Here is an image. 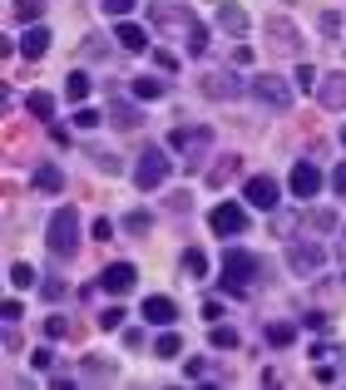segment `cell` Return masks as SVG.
<instances>
[{"mask_svg": "<svg viewBox=\"0 0 346 390\" xmlns=\"http://www.w3.org/2000/svg\"><path fill=\"white\" fill-rule=\"evenodd\" d=\"M218 25H223L228 35H242L252 20H247V10H242V5H218Z\"/></svg>", "mask_w": 346, "mask_h": 390, "instance_id": "cell-15", "label": "cell"}, {"mask_svg": "<svg viewBox=\"0 0 346 390\" xmlns=\"http://www.w3.org/2000/svg\"><path fill=\"white\" fill-rule=\"evenodd\" d=\"M267 35L282 40L277 50H297V30H292V20H277V15H272V20H267Z\"/></svg>", "mask_w": 346, "mask_h": 390, "instance_id": "cell-17", "label": "cell"}, {"mask_svg": "<svg viewBox=\"0 0 346 390\" xmlns=\"http://www.w3.org/2000/svg\"><path fill=\"white\" fill-rule=\"evenodd\" d=\"M208 143H213V129H193V124H178V129L168 134V148H178V153H193V158H198Z\"/></svg>", "mask_w": 346, "mask_h": 390, "instance_id": "cell-7", "label": "cell"}, {"mask_svg": "<svg viewBox=\"0 0 346 390\" xmlns=\"http://www.w3.org/2000/svg\"><path fill=\"white\" fill-rule=\"evenodd\" d=\"M85 371H90V376H99V381H104V376H114V371L104 366V356H90V366H85Z\"/></svg>", "mask_w": 346, "mask_h": 390, "instance_id": "cell-42", "label": "cell"}, {"mask_svg": "<svg viewBox=\"0 0 346 390\" xmlns=\"http://www.w3.org/2000/svg\"><path fill=\"white\" fill-rule=\"evenodd\" d=\"M332 188H337V193L346 197V163H342V168H337V173H332Z\"/></svg>", "mask_w": 346, "mask_h": 390, "instance_id": "cell-46", "label": "cell"}, {"mask_svg": "<svg viewBox=\"0 0 346 390\" xmlns=\"http://www.w3.org/2000/svg\"><path fill=\"white\" fill-rule=\"evenodd\" d=\"M90 232H94V242H109V237H114V222H109V217H99Z\"/></svg>", "mask_w": 346, "mask_h": 390, "instance_id": "cell-41", "label": "cell"}, {"mask_svg": "<svg viewBox=\"0 0 346 390\" xmlns=\"http://www.w3.org/2000/svg\"><path fill=\"white\" fill-rule=\"evenodd\" d=\"M237 341H242V336H237L232 326H213V346H218V351H237Z\"/></svg>", "mask_w": 346, "mask_h": 390, "instance_id": "cell-27", "label": "cell"}, {"mask_svg": "<svg viewBox=\"0 0 346 390\" xmlns=\"http://www.w3.org/2000/svg\"><path fill=\"white\" fill-rule=\"evenodd\" d=\"M208 227H213L218 237H242V232H247V207H237V202H218V207L208 212Z\"/></svg>", "mask_w": 346, "mask_h": 390, "instance_id": "cell-4", "label": "cell"}, {"mask_svg": "<svg viewBox=\"0 0 346 390\" xmlns=\"http://www.w3.org/2000/svg\"><path fill=\"white\" fill-rule=\"evenodd\" d=\"M257 277V257L247 247H228L223 252V292L228 296H242V287Z\"/></svg>", "mask_w": 346, "mask_h": 390, "instance_id": "cell-2", "label": "cell"}, {"mask_svg": "<svg viewBox=\"0 0 346 390\" xmlns=\"http://www.w3.org/2000/svg\"><path fill=\"white\" fill-rule=\"evenodd\" d=\"M287 188H292V197H317L322 193V168L317 163H292V178H287Z\"/></svg>", "mask_w": 346, "mask_h": 390, "instance_id": "cell-8", "label": "cell"}, {"mask_svg": "<svg viewBox=\"0 0 346 390\" xmlns=\"http://www.w3.org/2000/svg\"><path fill=\"white\" fill-rule=\"evenodd\" d=\"M30 366H35V371H50V366H55V356H50V346H35V356H30Z\"/></svg>", "mask_w": 346, "mask_h": 390, "instance_id": "cell-38", "label": "cell"}, {"mask_svg": "<svg viewBox=\"0 0 346 390\" xmlns=\"http://www.w3.org/2000/svg\"><path fill=\"white\" fill-rule=\"evenodd\" d=\"M124 227H129V232H148V227H153V217H148V212H129V217H124Z\"/></svg>", "mask_w": 346, "mask_h": 390, "instance_id": "cell-32", "label": "cell"}, {"mask_svg": "<svg viewBox=\"0 0 346 390\" xmlns=\"http://www.w3.org/2000/svg\"><path fill=\"white\" fill-rule=\"evenodd\" d=\"M317 104H327V109H346V70L327 75V80L317 85Z\"/></svg>", "mask_w": 346, "mask_h": 390, "instance_id": "cell-11", "label": "cell"}, {"mask_svg": "<svg viewBox=\"0 0 346 390\" xmlns=\"http://www.w3.org/2000/svg\"><path fill=\"white\" fill-rule=\"evenodd\" d=\"M124 321H129V316H124V306H109V311L99 316V326H104V331H119Z\"/></svg>", "mask_w": 346, "mask_h": 390, "instance_id": "cell-31", "label": "cell"}, {"mask_svg": "<svg viewBox=\"0 0 346 390\" xmlns=\"http://www.w3.org/2000/svg\"><path fill=\"white\" fill-rule=\"evenodd\" d=\"M183 267H188L193 277H203V272H208V257H203L198 247H188V252H183Z\"/></svg>", "mask_w": 346, "mask_h": 390, "instance_id": "cell-30", "label": "cell"}, {"mask_svg": "<svg viewBox=\"0 0 346 390\" xmlns=\"http://www.w3.org/2000/svg\"><path fill=\"white\" fill-rule=\"evenodd\" d=\"M168 173H173L168 148H148V153L139 158V168H134V183H139L144 193H153V188H163V183H168Z\"/></svg>", "mask_w": 346, "mask_h": 390, "instance_id": "cell-3", "label": "cell"}, {"mask_svg": "<svg viewBox=\"0 0 346 390\" xmlns=\"http://www.w3.org/2000/svg\"><path fill=\"white\" fill-rule=\"evenodd\" d=\"M134 282H139L134 262H114V267H104V277H99V287H104L109 296H129L134 292Z\"/></svg>", "mask_w": 346, "mask_h": 390, "instance_id": "cell-9", "label": "cell"}, {"mask_svg": "<svg viewBox=\"0 0 346 390\" xmlns=\"http://www.w3.org/2000/svg\"><path fill=\"white\" fill-rule=\"evenodd\" d=\"M10 287H20V292H25V287H40V282H35V267H30V262H15V267H10Z\"/></svg>", "mask_w": 346, "mask_h": 390, "instance_id": "cell-24", "label": "cell"}, {"mask_svg": "<svg viewBox=\"0 0 346 390\" xmlns=\"http://www.w3.org/2000/svg\"><path fill=\"white\" fill-rule=\"evenodd\" d=\"M0 316H5V321H20V301H15V296H10V301H5V306H0Z\"/></svg>", "mask_w": 346, "mask_h": 390, "instance_id": "cell-45", "label": "cell"}, {"mask_svg": "<svg viewBox=\"0 0 346 390\" xmlns=\"http://www.w3.org/2000/svg\"><path fill=\"white\" fill-rule=\"evenodd\" d=\"M134 94L139 99H163L168 94V85H163L158 75H144V80H134Z\"/></svg>", "mask_w": 346, "mask_h": 390, "instance_id": "cell-21", "label": "cell"}, {"mask_svg": "<svg viewBox=\"0 0 346 390\" xmlns=\"http://www.w3.org/2000/svg\"><path fill=\"white\" fill-rule=\"evenodd\" d=\"M158 70H163V75H173V70H178V55H168V50H158Z\"/></svg>", "mask_w": 346, "mask_h": 390, "instance_id": "cell-44", "label": "cell"}, {"mask_svg": "<svg viewBox=\"0 0 346 390\" xmlns=\"http://www.w3.org/2000/svg\"><path fill=\"white\" fill-rule=\"evenodd\" d=\"M90 90H94V85H90V75H85V70H75V75L65 80V94L75 99V104H85V99H90Z\"/></svg>", "mask_w": 346, "mask_h": 390, "instance_id": "cell-20", "label": "cell"}, {"mask_svg": "<svg viewBox=\"0 0 346 390\" xmlns=\"http://www.w3.org/2000/svg\"><path fill=\"white\" fill-rule=\"evenodd\" d=\"M203 50H208V25L193 20V25H188V55H203Z\"/></svg>", "mask_w": 346, "mask_h": 390, "instance_id": "cell-26", "label": "cell"}, {"mask_svg": "<svg viewBox=\"0 0 346 390\" xmlns=\"http://www.w3.org/2000/svg\"><path fill=\"white\" fill-rule=\"evenodd\" d=\"M252 94L262 99V104H277V109H287V104H292L287 80H277V75H257V80H252Z\"/></svg>", "mask_w": 346, "mask_h": 390, "instance_id": "cell-10", "label": "cell"}, {"mask_svg": "<svg viewBox=\"0 0 346 390\" xmlns=\"http://www.w3.org/2000/svg\"><path fill=\"white\" fill-rule=\"evenodd\" d=\"M232 65H237V70L252 65V50H247V45H232Z\"/></svg>", "mask_w": 346, "mask_h": 390, "instance_id": "cell-43", "label": "cell"}, {"mask_svg": "<svg viewBox=\"0 0 346 390\" xmlns=\"http://www.w3.org/2000/svg\"><path fill=\"white\" fill-rule=\"evenodd\" d=\"M114 40L129 50V55H144V50H148V30H144V25H134V20H119Z\"/></svg>", "mask_w": 346, "mask_h": 390, "instance_id": "cell-12", "label": "cell"}, {"mask_svg": "<svg viewBox=\"0 0 346 390\" xmlns=\"http://www.w3.org/2000/svg\"><path fill=\"white\" fill-rule=\"evenodd\" d=\"M317 25H322V35H337V30H342V15H337V10H322Z\"/></svg>", "mask_w": 346, "mask_h": 390, "instance_id": "cell-35", "label": "cell"}, {"mask_svg": "<svg viewBox=\"0 0 346 390\" xmlns=\"http://www.w3.org/2000/svg\"><path fill=\"white\" fill-rule=\"evenodd\" d=\"M134 10V0H104V15H114V20H124Z\"/></svg>", "mask_w": 346, "mask_h": 390, "instance_id": "cell-40", "label": "cell"}, {"mask_svg": "<svg viewBox=\"0 0 346 390\" xmlns=\"http://www.w3.org/2000/svg\"><path fill=\"white\" fill-rule=\"evenodd\" d=\"M277 197H282V188H277V178H267V173H252L247 188H242V202H252V207H262V212H272Z\"/></svg>", "mask_w": 346, "mask_h": 390, "instance_id": "cell-6", "label": "cell"}, {"mask_svg": "<svg viewBox=\"0 0 346 390\" xmlns=\"http://www.w3.org/2000/svg\"><path fill=\"white\" fill-rule=\"evenodd\" d=\"M40 296H45V301H60V296H65V282H60V277H45Z\"/></svg>", "mask_w": 346, "mask_h": 390, "instance_id": "cell-34", "label": "cell"}, {"mask_svg": "<svg viewBox=\"0 0 346 390\" xmlns=\"http://www.w3.org/2000/svg\"><path fill=\"white\" fill-rule=\"evenodd\" d=\"M25 109H30L35 119H50V114H55V94H45V90H35V94L25 99Z\"/></svg>", "mask_w": 346, "mask_h": 390, "instance_id": "cell-23", "label": "cell"}, {"mask_svg": "<svg viewBox=\"0 0 346 390\" xmlns=\"http://www.w3.org/2000/svg\"><path fill=\"white\" fill-rule=\"evenodd\" d=\"M40 15V0H15V20H35Z\"/></svg>", "mask_w": 346, "mask_h": 390, "instance_id": "cell-39", "label": "cell"}, {"mask_svg": "<svg viewBox=\"0 0 346 390\" xmlns=\"http://www.w3.org/2000/svg\"><path fill=\"white\" fill-rule=\"evenodd\" d=\"M45 242H50L55 257H70L80 247V212L75 207H55L50 212V227H45Z\"/></svg>", "mask_w": 346, "mask_h": 390, "instance_id": "cell-1", "label": "cell"}, {"mask_svg": "<svg viewBox=\"0 0 346 390\" xmlns=\"http://www.w3.org/2000/svg\"><path fill=\"white\" fill-rule=\"evenodd\" d=\"M144 321H153V326H168V321H178V306H173L168 296H148V301H144Z\"/></svg>", "mask_w": 346, "mask_h": 390, "instance_id": "cell-13", "label": "cell"}, {"mask_svg": "<svg viewBox=\"0 0 346 390\" xmlns=\"http://www.w3.org/2000/svg\"><path fill=\"white\" fill-rule=\"evenodd\" d=\"M302 326H307V331H317V336H327V331H332V321H327V316H322V311H312V316H307V321H302Z\"/></svg>", "mask_w": 346, "mask_h": 390, "instance_id": "cell-37", "label": "cell"}, {"mask_svg": "<svg viewBox=\"0 0 346 390\" xmlns=\"http://www.w3.org/2000/svg\"><path fill=\"white\" fill-rule=\"evenodd\" d=\"M153 351H158L163 361H173V356H183V336H178V331H158V341H153Z\"/></svg>", "mask_w": 346, "mask_h": 390, "instance_id": "cell-19", "label": "cell"}, {"mask_svg": "<svg viewBox=\"0 0 346 390\" xmlns=\"http://www.w3.org/2000/svg\"><path fill=\"white\" fill-rule=\"evenodd\" d=\"M237 90H242V85H232L228 75H208V80H203V94L208 99H232Z\"/></svg>", "mask_w": 346, "mask_h": 390, "instance_id": "cell-18", "label": "cell"}, {"mask_svg": "<svg viewBox=\"0 0 346 390\" xmlns=\"http://www.w3.org/2000/svg\"><path fill=\"white\" fill-rule=\"evenodd\" d=\"M45 50H50V30H45V25H30L25 40H20V55H25V60H40Z\"/></svg>", "mask_w": 346, "mask_h": 390, "instance_id": "cell-14", "label": "cell"}, {"mask_svg": "<svg viewBox=\"0 0 346 390\" xmlns=\"http://www.w3.org/2000/svg\"><path fill=\"white\" fill-rule=\"evenodd\" d=\"M232 163H237V153H228V158H218V168L208 173V183H213V188H218V183H228V178H232Z\"/></svg>", "mask_w": 346, "mask_h": 390, "instance_id": "cell-28", "label": "cell"}, {"mask_svg": "<svg viewBox=\"0 0 346 390\" xmlns=\"http://www.w3.org/2000/svg\"><path fill=\"white\" fill-rule=\"evenodd\" d=\"M114 124H119V129H139V124H144V114H139V109H129V104H119V99H114Z\"/></svg>", "mask_w": 346, "mask_h": 390, "instance_id": "cell-25", "label": "cell"}, {"mask_svg": "<svg viewBox=\"0 0 346 390\" xmlns=\"http://www.w3.org/2000/svg\"><path fill=\"white\" fill-rule=\"evenodd\" d=\"M75 124H80V129H99V114H94V109H80V104H75Z\"/></svg>", "mask_w": 346, "mask_h": 390, "instance_id": "cell-36", "label": "cell"}, {"mask_svg": "<svg viewBox=\"0 0 346 390\" xmlns=\"http://www.w3.org/2000/svg\"><path fill=\"white\" fill-rule=\"evenodd\" d=\"M287 262H292L297 277H312V272L327 267V252H322L317 242H292V247H287Z\"/></svg>", "mask_w": 346, "mask_h": 390, "instance_id": "cell-5", "label": "cell"}, {"mask_svg": "<svg viewBox=\"0 0 346 390\" xmlns=\"http://www.w3.org/2000/svg\"><path fill=\"white\" fill-rule=\"evenodd\" d=\"M45 336H50V341L70 336V321H65V316H50V321H45Z\"/></svg>", "mask_w": 346, "mask_h": 390, "instance_id": "cell-33", "label": "cell"}, {"mask_svg": "<svg viewBox=\"0 0 346 390\" xmlns=\"http://www.w3.org/2000/svg\"><path fill=\"white\" fill-rule=\"evenodd\" d=\"M317 85H322V80H317V70H312V65H297V90L317 94Z\"/></svg>", "mask_w": 346, "mask_h": 390, "instance_id": "cell-29", "label": "cell"}, {"mask_svg": "<svg viewBox=\"0 0 346 390\" xmlns=\"http://www.w3.org/2000/svg\"><path fill=\"white\" fill-rule=\"evenodd\" d=\"M292 341H297V326L292 321H272L267 326V346H292Z\"/></svg>", "mask_w": 346, "mask_h": 390, "instance_id": "cell-22", "label": "cell"}, {"mask_svg": "<svg viewBox=\"0 0 346 390\" xmlns=\"http://www.w3.org/2000/svg\"><path fill=\"white\" fill-rule=\"evenodd\" d=\"M35 188H40V193H60V188H65V173H60L55 163H40V168H35Z\"/></svg>", "mask_w": 346, "mask_h": 390, "instance_id": "cell-16", "label": "cell"}, {"mask_svg": "<svg viewBox=\"0 0 346 390\" xmlns=\"http://www.w3.org/2000/svg\"><path fill=\"white\" fill-rule=\"evenodd\" d=\"M342 143H346V124H342Z\"/></svg>", "mask_w": 346, "mask_h": 390, "instance_id": "cell-47", "label": "cell"}]
</instances>
